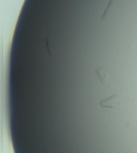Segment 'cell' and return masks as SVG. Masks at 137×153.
<instances>
[{"label": "cell", "instance_id": "cell-1", "mask_svg": "<svg viewBox=\"0 0 137 153\" xmlns=\"http://www.w3.org/2000/svg\"><path fill=\"white\" fill-rule=\"evenodd\" d=\"M119 103L117 95H114L106 99L103 100L100 102V105L102 107L112 108Z\"/></svg>", "mask_w": 137, "mask_h": 153}, {"label": "cell", "instance_id": "cell-2", "mask_svg": "<svg viewBox=\"0 0 137 153\" xmlns=\"http://www.w3.org/2000/svg\"><path fill=\"white\" fill-rule=\"evenodd\" d=\"M95 73L103 84H107L109 78V74L102 67L95 69Z\"/></svg>", "mask_w": 137, "mask_h": 153}]
</instances>
